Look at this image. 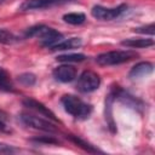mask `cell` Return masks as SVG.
Here are the masks:
<instances>
[{
	"label": "cell",
	"instance_id": "obj_1",
	"mask_svg": "<svg viewBox=\"0 0 155 155\" xmlns=\"http://www.w3.org/2000/svg\"><path fill=\"white\" fill-rule=\"evenodd\" d=\"M25 36L29 38H38L40 44L45 47H50L52 48L54 45H57L58 42H61L63 40V35L57 31L53 28L46 27L44 24H39V25H34L30 27L27 31H25Z\"/></svg>",
	"mask_w": 155,
	"mask_h": 155
},
{
	"label": "cell",
	"instance_id": "obj_2",
	"mask_svg": "<svg viewBox=\"0 0 155 155\" xmlns=\"http://www.w3.org/2000/svg\"><path fill=\"white\" fill-rule=\"evenodd\" d=\"M61 103L64 110L75 119L84 120L87 119L92 113V107L88 103H85L82 99L74 94H64L61 98Z\"/></svg>",
	"mask_w": 155,
	"mask_h": 155
},
{
	"label": "cell",
	"instance_id": "obj_3",
	"mask_svg": "<svg viewBox=\"0 0 155 155\" xmlns=\"http://www.w3.org/2000/svg\"><path fill=\"white\" fill-rule=\"evenodd\" d=\"M137 57V53L133 51H109L97 56L96 62L99 65H117L132 61Z\"/></svg>",
	"mask_w": 155,
	"mask_h": 155
},
{
	"label": "cell",
	"instance_id": "obj_4",
	"mask_svg": "<svg viewBox=\"0 0 155 155\" xmlns=\"http://www.w3.org/2000/svg\"><path fill=\"white\" fill-rule=\"evenodd\" d=\"M101 85V78L92 70H85L78 79L76 90L81 93H90L96 91Z\"/></svg>",
	"mask_w": 155,
	"mask_h": 155
},
{
	"label": "cell",
	"instance_id": "obj_5",
	"mask_svg": "<svg viewBox=\"0 0 155 155\" xmlns=\"http://www.w3.org/2000/svg\"><path fill=\"white\" fill-rule=\"evenodd\" d=\"M126 10H127L126 4H121V5H119L117 7H114V8L96 5L91 10V15H92V17H94L96 19H99V21H111V19H115V18L120 17L124 12H126Z\"/></svg>",
	"mask_w": 155,
	"mask_h": 155
},
{
	"label": "cell",
	"instance_id": "obj_6",
	"mask_svg": "<svg viewBox=\"0 0 155 155\" xmlns=\"http://www.w3.org/2000/svg\"><path fill=\"white\" fill-rule=\"evenodd\" d=\"M19 119H21L22 124H24L25 126L31 127L34 130H40V131H45V132H48V133H53V132L57 131V128L53 124H51L48 120H45L40 116L22 113L19 115Z\"/></svg>",
	"mask_w": 155,
	"mask_h": 155
},
{
	"label": "cell",
	"instance_id": "obj_7",
	"mask_svg": "<svg viewBox=\"0 0 155 155\" xmlns=\"http://www.w3.org/2000/svg\"><path fill=\"white\" fill-rule=\"evenodd\" d=\"M74 0H25L19 8L22 11H29V10H42V8H48L53 6H59L64 5L68 2H71Z\"/></svg>",
	"mask_w": 155,
	"mask_h": 155
},
{
	"label": "cell",
	"instance_id": "obj_8",
	"mask_svg": "<svg viewBox=\"0 0 155 155\" xmlns=\"http://www.w3.org/2000/svg\"><path fill=\"white\" fill-rule=\"evenodd\" d=\"M115 99H119L122 104H125V105H127V107H130L134 110H138V111H140L144 108V104L140 99L130 94L127 91H124L119 86H116V98Z\"/></svg>",
	"mask_w": 155,
	"mask_h": 155
},
{
	"label": "cell",
	"instance_id": "obj_9",
	"mask_svg": "<svg viewBox=\"0 0 155 155\" xmlns=\"http://www.w3.org/2000/svg\"><path fill=\"white\" fill-rule=\"evenodd\" d=\"M52 74H53V78L59 82H64V84L71 82L76 78V69L73 65L63 64V65L54 68Z\"/></svg>",
	"mask_w": 155,
	"mask_h": 155
},
{
	"label": "cell",
	"instance_id": "obj_10",
	"mask_svg": "<svg viewBox=\"0 0 155 155\" xmlns=\"http://www.w3.org/2000/svg\"><path fill=\"white\" fill-rule=\"evenodd\" d=\"M116 98V86H113L110 92L107 94V98H105V120H107V124H108V127L109 130L115 133L116 132V125L114 122V119H113V103Z\"/></svg>",
	"mask_w": 155,
	"mask_h": 155
},
{
	"label": "cell",
	"instance_id": "obj_11",
	"mask_svg": "<svg viewBox=\"0 0 155 155\" xmlns=\"http://www.w3.org/2000/svg\"><path fill=\"white\" fill-rule=\"evenodd\" d=\"M22 103H23L24 107H27V108H29L34 111H38L40 115H44V116H46L47 119H50L52 121H57V117L53 114V111L50 110L47 107H45L42 103H40V102H38L33 98H25V99H23Z\"/></svg>",
	"mask_w": 155,
	"mask_h": 155
},
{
	"label": "cell",
	"instance_id": "obj_12",
	"mask_svg": "<svg viewBox=\"0 0 155 155\" xmlns=\"http://www.w3.org/2000/svg\"><path fill=\"white\" fill-rule=\"evenodd\" d=\"M154 70V64L150 62H139L137 63L128 73L131 79H140L143 76H148Z\"/></svg>",
	"mask_w": 155,
	"mask_h": 155
},
{
	"label": "cell",
	"instance_id": "obj_13",
	"mask_svg": "<svg viewBox=\"0 0 155 155\" xmlns=\"http://www.w3.org/2000/svg\"><path fill=\"white\" fill-rule=\"evenodd\" d=\"M82 45V41L80 38H70L67 40H62L61 42H58L57 45H54L52 47L53 51H65V50H74V48H79Z\"/></svg>",
	"mask_w": 155,
	"mask_h": 155
},
{
	"label": "cell",
	"instance_id": "obj_14",
	"mask_svg": "<svg viewBox=\"0 0 155 155\" xmlns=\"http://www.w3.org/2000/svg\"><path fill=\"white\" fill-rule=\"evenodd\" d=\"M121 45L130 48H147L154 45V40L153 39H126L121 41Z\"/></svg>",
	"mask_w": 155,
	"mask_h": 155
},
{
	"label": "cell",
	"instance_id": "obj_15",
	"mask_svg": "<svg viewBox=\"0 0 155 155\" xmlns=\"http://www.w3.org/2000/svg\"><path fill=\"white\" fill-rule=\"evenodd\" d=\"M63 21L73 25H80L86 21V16L81 12H70L63 16Z\"/></svg>",
	"mask_w": 155,
	"mask_h": 155
},
{
	"label": "cell",
	"instance_id": "obj_16",
	"mask_svg": "<svg viewBox=\"0 0 155 155\" xmlns=\"http://www.w3.org/2000/svg\"><path fill=\"white\" fill-rule=\"evenodd\" d=\"M68 138H69L73 143H75L78 147L82 148L84 150H86V151H88V153H98V151H99V150H98V149H96L93 145H91L90 143L85 142L84 139H81V138H80V137H78V136L69 134V136H68Z\"/></svg>",
	"mask_w": 155,
	"mask_h": 155
},
{
	"label": "cell",
	"instance_id": "obj_17",
	"mask_svg": "<svg viewBox=\"0 0 155 155\" xmlns=\"http://www.w3.org/2000/svg\"><path fill=\"white\" fill-rule=\"evenodd\" d=\"M0 90L1 91H7V92L13 91V85L11 82V79H10L8 74L1 68H0Z\"/></svg>",
	"mask_w": 155,
	"mask_h": 155
},
{
	"label": "cell",
	"instance_id": "obj_18",
	"mask_svg": "<svg viewBox=\"0 0 155 155\" xmlns=\"http://www.w3.org/2000/svg\"><path fill=\"white\" fill-rule=\"evenodd\" d=\"M86 59V56L82 53H70V54H61L57 57V61L59 62H65V63H70V62H82Z\"/></svg>",
	"mask_w": 155,
	"mask_h": 155
},
{
	"label": "cell",
	"instance_id": "obj_19",
	"mask_svg": "<svg viewBox=\"0 0 155 155\" xmlns=\"http://www.w3.org/2000/svg\"><path fill=\"white\" fill-rule=\"evenodd\" d=\"M18 82H21L23 86H33L36 82V76L33 73H23L18 76Z\"/></svg>",
	"mask_w": 155,
	"mask_h": 155
},
{
	"label": "cell",
	"instance_id": "obj_20",
	"mask_svg": "<svg viewBox=\"0 0 155 155\" xmlns=\"http://www.w3.org/2000/svg\"><path fill=\"white\" fill-rule=\"evenodd\" d=\"M16 41H17V38H16L11 31L0 28V44L11 45V44H13V42H16Z\"/></svg>",
	"mask_w": 155,
	"mask_h": 155
},
{
	"label": "cell",
	"instance_id": "obj_21",
	"mask_svg": "<svg viewBox=\"0 0 155 155\" xmlns=\"http://www.w3.org/2000/svg\"><path fill=\"white\" fill-rule=\"evenodd\" d=\"M31 142L34 143H39V144H58V139L53 138L52 136H44V137H38V138H33Z\"/></svg>",
	"mask_w": 155,
	"mask_h": 155
},
{
	"label": "cell",
	"instance_id": "obj_22",
	"mask_svg": "<svg viewBox=\"0 0 155 155\" xmlns=\"http://www.w3.org/2000/svg\"><path fill=\"white\" fill-rule=\"evenodd\" d=\"M7 120H8L7 114L0 109V131L1 132H10L11 131L10 126L7 125Z\"/></svg>",
	"mask_w": 155,
	"mask_h": 155
},
{
	"label": "cell",
	"instance_id": "obj_23",
	"mask_svg": "<svg viewBox=\"0 0 155 155\" xmlns=\"http://www.w3.org/2000/svg\"><path fill=\"white\" fill-rule=\"evenodd\" d=\"M136 33L139 34H149V35H154L155 33V24L151 23L149 25H144V27H139V28H134Z\"/></svg>",
	"mask_w": 155,
	"mask_h": 155
},
{
	"label": "cell",
	"instance_id": "obj_24",
	"mask_svg": "<svg viewBox=\"0 0 155 155\" xmlns=\"http://www.w3.org/2000/svg\"><path fill=\"white\" fill-rule=\"evenodd\" d=\"M15 151H16V148H13L12 145L0 142V154H12Z\"/></svg>",
	"mask_w": 155,
	"mask_h": 155
},
{
	"label": "cell",
	"instance_id": "obj_25",
	"mask_svg": "<svg viewBox=\"0 0 155 155\" xmlns=\"http://www.w3.org/2000/svg\"><path fill=\"white\" fill-rule=\"evenodd\" d=\"M4 1H5V0H0V4H1V2H4Z\"/></svg>",
	"mask_w": 155,
	"mask_h": 155
}]
</instances>
